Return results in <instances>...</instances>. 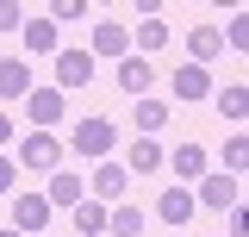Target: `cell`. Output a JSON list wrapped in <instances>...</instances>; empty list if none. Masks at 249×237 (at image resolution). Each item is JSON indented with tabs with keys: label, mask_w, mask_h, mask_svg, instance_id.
<instances>
[{
	"label": "cell",
	"mask_w": 249,
	"mask_h": 237,
	"mask_svg": "<svg viewBox=\"0 0 249 237\" xmlns=\"http://www.w3.org/2000/svg\"><path fill=\"white\" fill-rule=\"evenodd\" d=\"M0 144H13V118L6 113H0Z\"/></svg>",
	"instance_id": "obj_28"
},
{
	"label": "cell",
	"mask_w": 249,
	"mask_h": 237,
	"mask_svg": "<svg viewBox=\"0 0 249 237\" xmlns=\"http://www.w3.org/2000/svg\"><path fill=\"white\" fill-rule=\"evenodd\" d=\"M193 206H218V212H231V206H237V175H218V169H206V175H199V194H193Z\"/></svg>",
	"instance_id": "obj_4"
},
{
	"label": "cell",
	"mask_w": 249,
	"mask_h": 237,
	"mask_svg": "<svg viewBox=\"0 0 249 237\" xmlns=\"http://www.w3.org/2000/svg\"><path fill=\"white\" fill-rule=\"evenodd\" d=\"M187 50H193V62L206 69V62H212L218 50H224V38H218V25H193V31H187Z\"/></svg>",
	"instance_id": "obj_18"
},
{
	"label": "cell",
	"mask_w": 249,
	"mask_h": 237,
	"mask_svg": "<svg viewBox=\"0 0 249 237\" xmlns=\"http://www.w3.org/2000/svg\"><path fill=\"white\" fill-rule=\"evenodd\" d=\"M13 181H19V162H13V156H0V194H13Z\"/></svg>",
	"instance_id": "obj_27"
},
{
	"label": "cell",
	"mask_w": 249,
	"mask_h": 237,
	"mask_svg": "<svg viewBox=\"0 0 249 237\" xmlns=\"http://www.w3.org/2000/svg\"><path fill=\"white\" fill-rule=\"evenodd\" d=\"M106 231L112 237H143V212L131 206V200L124 206H106Z\"/></svg>",
	"instance_id": "obj_19"
},
{
	"label": "cell",
	"mask_w": 249,
	"mask_h": 237,
	"mask_svg": "<svg viewBox=\"0 0 249 237\" xmlns=\"http://www.w3.org/2000/svg\"><path fill=\"white\" fill-rule=\"evenodd\" d=\"M218 38H224V44H237V50H243V44H249V13H231V25L218 31Z\"/></svg>",
	"instance_id": "obj_25"
},
{
	"label": "cell",
	"mask_w": 249,
	"mask_h": 237,
	"mask_svg": "<svg viewBox=\"0 0 249 237\" xmlns=\"http://www.w3.org/2000/svg\"><path fill=\"white\" fill-rule=\"evenodd\" d=\"M137 50H168V19H162V13L131 25V57H137Z\"/></svg>",
	"instance_id": "obj_14"
},
{
	"label": "cell",
	"mask_w": 249,
	"mask_h": 237,
	"mask_svg": "<svg viewBox=\"0 0 249 237\" xmlns=\"http://www.w3.org/2000/svg\"><path fill=\"white\" fill-rule=\"evenodd\" d=\"M62 113H69V94H56V88H31V94H25V118L37 125V131L62 125Z\"/></svg>",
	"instance_id": "obj_2"
},
{
	"label": "cell",
	"mask_w": 249,
	"mask_h": 237,
	"mask_svg": "<svg viewBox=\"0 0 249 237\" xmlns=\"http://www.w3.org/2000/svg\"><path fill=\"white\" fill-rule=\"evenodd\" d=\"M69 150H75V156H100V162H106V156L119 150V125H112V118H75Z\"/></svg>",
	"instance_id": "obj_1"
},
{
	"label": "cell",
	"mask_w": 249,
	"mask_h": 237,
	"mask_svg": "<svg viewBox=\"0 0 249 237\" xmlns=\"http://www.w3.org/2000/svg\"><path fill=\"white\" fill-rule=\"evenodd\" d=\"M88 81H93V57L88 50H56V94L88 88Z\"/></svg>",
	"instance_id": "obj_7"
},
{
	"label": "cell",
	"mask_w": 249,
	"mask_h": 237,
	"mask_svg": "<svg viewBox=\"0 0 249 237\" xmlns=\"http://www.w3.org/2000/svg\"><path fill=\"white\" fill-rule=\"evenodd\" d=\"M19 31H25V50H37V57H56V38H62V31L50 25L44 13H37V19H25Z\"/></svg>",
	"instance_id": "obj_16"
},
{
	"label": "cell",
	"mask_w": 249,
	"mask_h": 237,
	"mask_svg": "<svg viewBox=\"0 0 249 237\" xmlns=\"http://www.w3.org/2000/svg\"><path fill=\"white\" fill-rule=\"evenodd\" d=\"M69 218H75V231H81V237H100V231H106V206H100V200L69 206Z\"/></svg>",
	"instance_id": "obj_21"
},
{
	"label": "cell",
	"mask_w": 249,
	"mask_h": 237,
	"mask_svg": "<svg viewBox=\"0 0 249 237\" xmlns=\"http://www.w3.org/2000/svg\"><path fill=\"white\" fill-rule=\"evenodd\" d=\"M162 162H168V150L156 144V138H137V144H131V162H124V169H131V175H156Z\"/></svg>",
	"instance_id": "obj_15"
},
{
	"label": "cell",
	"mask_w": 249,
	"mask_h": 237,
	"mask_svg": "<svg viewBox=\"0 0 249 237\" xmlns=\"http://www.w3.org/2000/svg\"><path fill=\"white\" fill-rule=\"evenodd\" d=\"M25 25V13H19V0H0V31H19Z\"/></svg>",
	"instance_id": "obj_26"
},
{
	"label": "cell",
	"mask_w": 249,
	"mask_h": 237,
	"mask_svg": "<svg viewBox=\"0 0 249 237\" xmlns=\"http://www.w3.org/2000/svg\"><path fill=\"white\" fill-rule=\"evenodd\" d=\"M218 237H224V231H218Z\"/></svg>",
	"instance_id": "obj_30"
},
{
	"label": "cell",
	"mask_w": 249,
	"mask_h": 237,
	"mask_svg": "<svg viewBox=\"0 0 249 237\" xmlns=\"http://www.w3.org/2000/svg\"><path fill=\"white\" fill-rule=\"evenodd\" d=\"M150 81H156V69H150V57H119V94H150Z\"/></svg>",
	"instance_id": "obj_12"
},
{
	"label": "cell",
	"mask_w": 249,
	"mask_h": 237,
	"mask_svg": "<svg viewBox=\"0 0 249 237\" xmlns=\"http://www.w3.org/2000/svg\"><path fill=\"white\" fill-rule=\"evenodd\" d=\"M19 156H25V169H56L62 162V138L56 131H25V150H19ZM19 156H13V162H19Z\"/></svg>",
	"instance_id": "obj_5"
},
{
	"label": "cell",
	"mask_w": 249,
	"mask_h": 237,
	"mask_svg": "<svg viewBox=\"0 0 249 237\" xmlns=\"http://www.w3.org/2000/svg\"><path fill=\"white\" fill-rule=\"evenodd\" d=\"M131 118H137V131H143V138H156V131L168 125V106H162V100H150V94H143V100L131 106Z\"/></svg>",
	"instance_id": "obj_20"
},
{
	"label": "cell",
	"mask_w": 249,
	"mask_h": 237,
	"mask_svg": "<svg viewBox=\"0 0 249 237\" xmlns=\"http://www.w3.org/2000/svg\"><path fill=\"white\" fill-rule=\"evenodd\" d=\"M81 13H88V0H50V13H44V19H50V25H75V19H81Z\"/></svg>",
	"instance_id": "obj_23"
},
{
	"label": "cell",
	"mask_w": 249,
	"mask_h": 237,
	"mask_svg": "<svg viewBox=\"0 0 249 237\" xmlns=\"http://www.w3.org/2000/svg\"><path fill=\"white\" fill-rule=\"evenodd\" d=\"M175 100H212V69L181 62V69H175Z\"/></svg>",
	"instance_id": "obj_10"
},
{
	"label": "cell",
	"mask_w": 249,
	"mask_h": 237,
	"mask_svg": "<svg viewBox=\"0 0 249 237\" xmlns=\"http://www.w3.org/2000/svg\"><path fill=\"white\" fill-rule=\"evenodd\" d=\"M25 94H31V62L0 57V100H25Z\"/></svg>",
	"instance_id": "obj_11"
},
{
	"label": "cell",
	"mask_w": 249,
	"mask_h": 237,
	"mask_svg": "<svg viewBox=\"0 0 249 237\" xmlns=\"http://www.w3.org/2000/svg\"><path fill=\"white\" fill-rule=\"evenodd\" d=\"M243 162H249V144H243V138H231V144H224V169H218V175H243Z\"/></svg>",
	"instance_id": "obj_24"
},
{
	"label": "cell",
	"mask_w": 249,
	"mask_h": 237,
	"mask_svg": "<svg viewBox=\"0 0 249 237\" xmlns=\"http://www.w3.org/2000/svg\"><path fill=\"white\" fill-rule=\"evenodd\" d=\"M88 187H93L100 206H112V200H124V187H131V169L106 156V162H93V181H88Z\"/></svg>",
	"instance_id": "obj_3"
},
{
	"label": "cell",
	"mask_w": 249,
	"mask_h": 237,
	"mask_svg": "<svg viewBox=\"0 0 249 237\" xmlns=\"http://www.w3.org/2000/svg\"><path fill=\"white\" fill-rule=\"evenodd\" d=\"M193 212H199V206H193V187H162V200H156V218H162V225L181 231Z\"/></svg>",
	"instance_id": "obj_8"
},
{
	"label": "cell",
	"mask_w": 249,
	"mask_h": 237,
	"mask_svg": "<svg viewBox=\"0 0 249 237\" xmlns=\"http://www.w3.org/2000/svg\"><path fill=\"white\" fill-rule=\"evenodd\" d=\"M93 50H100V57H131V31H124V19H100V25H93Z\"/></svg>",
	"instance_id": "obj_13"
},
{
	"label": "cell",
	"mask_w": 249,
	"mask_h": 237,
	"mask_svg": "<svg viewBox=\"0 0 249 237\" xmlns=\"http://www.w3.org/2000/svg\"><path fill=\"white\" fill-rule=\"evenodd\" d=\"M50 206H81L88 200V181L75 175V169H50V194H44Z\"/></svg>",
	"instance_id": "obj_9"
},
{
	"label": "cell",
	"mask_w": 249,
	"mask_h": 237,
	"mask_svg": "<svg viewBox=\"0 0 249 237\" xmlns=\"http://www.w3.org/2000/svg\"><path fill=\"white\" fill-rule=\"evenodd\" d=\"M212 100H218V113H224V118H243V113H249V88H243V81L212 88Z\"/></svg>",
	"instance_id": "obj_22"
},
{
	"label": "cell",
	"mask_w": 249,
	"mask_h": 237,
	"mask_svg": "<svg viewBox=\"0 0 249 237\" xmlns=\"http://www.w3.org/2000/svg\"><path fill=\"white\" fill-rule=\"evenodd\" d=\"M50 218H56V206H50L44 194H25V200L13 206V231H19V237H37L44 225H50Z\"/></svg>",
	"instance_id": "obj_6"
},
{
	"label": "cell",
	"mask_w": 249,
	"mask_h": 237,
	"mask_svg": "<svg viewBox=\"0 0 249 237\" xmlns=\"http://www.w3.org/2000/svg\"><path fill=\"white\" fill-rule=\"evenodd\" d=\"M206 169H212L206 144H175V175H181V181H199Z\"/></svg>",
	"instance_id": "obj_17"
},
{
	"label": "cell",
	"mask_w": 249,
	"mask_h": 237,
	"mask_svg": "<svg viewBox=\"0 0 249 237\" xmlns=\"http://www.w3.org/2000/svg\"><path fill=\"white\" fill-rule=\"evenodd\" d=\"M0 237H19V231H13V225H6V231H0Z\"/></svg>",
	"instance_id": "obj_29"
}]
</instances>
